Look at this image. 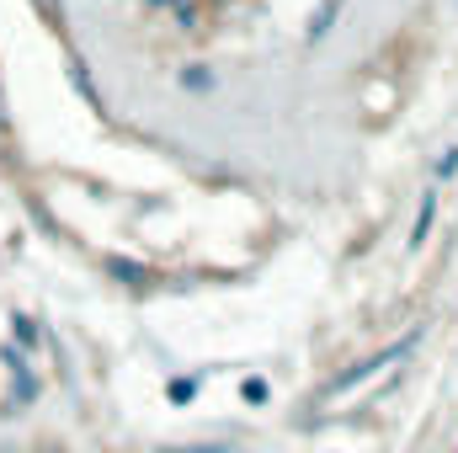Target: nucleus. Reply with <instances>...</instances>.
<instances>
[{"label":"nucleus","mask_w":458,"mask_h":453,"mask_svg":"<svg viewBox=\"0 0 458 453\" xmlns=\"http://www.w3.org/2000/svg\"><path fill=\"white\" fill-rule=\"evenodd\" d=\"M411 341H416V337L394 341V346H389V352H384V357H368V363H357V368H352V373H342V379H336V384H331V389H326V395H346V389H352V384H357V379H368V373H378V368H384V363H389V357H405V352H411Z\"/></svg>","instance_id":"f257e3e1"},{"label":"nucleus","mask_w":458,"mask_h":453,"mask_svg":"<svg viewBox=\"0 0 458 453\" xmlns=\"http://www.w3.org/2000/svg\"><path fill=\"white\" fill-rule=\"evenodd\" d=\"M107 272H113V278H123V283H133V288H144V283L155 278L149 267H139V261H123V256H113V261H107Z\"/></svg>","instance_id":"f03ea898"},{"label":"nucleus","mask_w":458,"mask_h":453,"mask_svg":"<svg viewBox=\"0 0 458 453\" xmlns=\"http://www.w3.org/2000/svg\"><path fill=\"white\" fill-rule=\"evenodd\" d=\"M182 86H187V91H203V86H214V75H208L203 64H187V75H182Z\"/></svg>","instance_id":"7ed1b4c3"},{"label":"nucleus","mask_w":458,"mask_h":453,"mask_svg":"<svg viewBox=\"0 0 458 453\" xmlns=\"http://www.w3.org/2000/svg\"><path fill=\"white\" fill-rule=\"evenodd\" d=\"M432 214H437V203L427 198V203H421V219H416V240H427V229H432Z\"/></svg>","instance_id":"20e7f679"},{"label":"nucleus","mask_w":458,"mask_h":453,"mask_svg":"<svg viewBox=\"0 0 458 453\" xmlns=\"http://www.w3.org/2000/svg\"><path fill=\"white\" fill-rule=\"evenodd\" d=\"M38 11H43L48 21H59V0H38Z\"/></svg>","instance_id":"39448f33"},{"label":"nucleus","mask_w":458,"mask_h":453,"mask_svg":"<svg viewBox=\"0 0 458 453\" xmlns=\"http://www.w3.org/2000/svg\"><path fill=\"white\" fill-rule=\"evenodd\" d=\"M155 5H182V0H155Z\"/></svg>","instance_id":"423d86ee"}]
</instances>
